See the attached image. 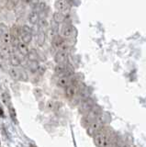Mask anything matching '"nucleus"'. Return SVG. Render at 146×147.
Returning a JSON list of instances; mask_svg holds the SVG:
<instances>
[{"label":"nucleus","mask_w":146,"mask_h":147,"mask_svg":"<svg viewBox=\"0 0 146 147\" xmlns=\"http://www.w3.org/2000/svg\"><path fill=\"white\" fill-rule=\"evenodd\" d=\"M94 142L98 147H111L114 142V137L108 129L103 128L101 131L94 136Z\"/></svg>","instance_id":"f257e3e1"},{"label":"nucleus","mask_w":146,"mask_h":147,"mask_svg":"<svg viewBox=\"0 0 146 147\" xmlns=\"http://www.w3.org/2000/svg\"><path fill=\"white\" fill-rule=\"evenodd\" d=\"M100 117H101V109L98 107V106H94L92 109L89 110L86 114H85V116L82 119V125L87 128L91 123L95 121L96 119H99Z\"/></svg>","instance_id":"f03ea898"},{"label":"nucleus","mask_w":146,"mask_h":147,"mask_svg":"<svg viewBox=\"0 0 146 147\" xmlns=\"http://www.w3.org/2000/svg\"><path fill=\"white\" fill-rule=\"evenodd\" d=\"M52 47L57 50V52L59 51H63V52H67L69 50V44H68L67 40L65 39H63L61 35L54 36L52 40Z\"/></svg>","instance_id":"7ed1b4c3"},{"label":"nucleus","mask_w":146,"mask_h":147,"mask_svg":"<svg viewBox=\"0 0 146 147\" xmlns=\"http://www.w3.org/2000/svg\"><path fill=\"white\" fill-rule=\"evenodd\" d=\"M103 128H104V122H103L102 118L100 117L99 119L93 121L87 128H86V131H87L88 135L94 137L96 134H98L99 131H101L103 130Z\"/></svg>","instance_id":"20e7f679"},{"label":"nucleus","mask_w":146,"mask_h":147,"mask_svg":"<svg viewBox=\"0 0 146 147\" xmlns=\"http://www.w3.org/2000/svg\"><path fill=\"white\" fill-rule=\"evenodd\" d=\"M65 94L66 98L68 99H75V98L78 96L80 94V90H79V86L76 82L73 81L72 84L68 86L66 88H65Z\"/></svg>","instance_id":"39448f33"},{"label":"nucleus","mask_w":146,"mask_h":147,"mask_svg":"<svg viewBox=\"0 0 146 147\" xmlns=\"http://www.w3.org/2000/svg\"><path fill=\"white\" fill-rule=\"evenodd\" d=\"M20 40L26 44L30 43L32 40V30L27 25L21 26L20 28Z\"/></svg>","instance_id":"423d86ee"},{"label":"nucleus","mask_w":146,"mask_h":147,"mask_svg":"<svg viewBox=\"0 0 146 147\" xmlns=\"http://www.w3.org/2000/svg\"><path fill=\"white\" fill-rule=\"evenodd\" d=\"M55 74L59 76H72L74 75V70L68 63L65 64H56L54 68Z\"/></svg>","instance_id":"0eeeda50"},{"label":"nucleus","mask_w":146,"mask_h":147,"mask_svg":"<svg viewBox=\"0 0 146 147\" xmlns=\"http://www.w3.org/2000/svg\"><path fill=\"white\" fill-rule=\"evenodd\" d=\"M75 35V28L70 23H63L61 28V36L63 39L69 40Z\"/></svg>","instance_id":"6e6552de"},{"label":"nucleus","mask_w":146,"mask_h":147,"mask_svg":"<svg viewBox=\"0 0 146 147\" xmlns=\"http://www.w3.org/2000/svg\"><path fill=\"white\" fill-rule=\"evenodd\" d=\"M68 59H69V53L67 52L59 51L55 53L54 62L56 63V64H65L68 63Z\"/></svg>","instance_id":"1a4fd4ad"},{"label":"nucleus","mask_w":146,"mask_h":147,"mask_svg":"<svg viewBox=\"0 0 146 147\" xmlns=\"http://www.w3.org/2000/svg\"><path fill=\"white\" fill-rule=\"evenodd\" d=\"M54 5H55V7L58 12L65 14V15L70 9V3L68 1H65V0H58Z\"/></svg>","instance_id":"9d476101"},{"label":"nucleus","mask_w":146,"mask_h":147,"mask_svg":"<svg viewBox=\"0 0 146 147\" xmlns=\"http://www.w3.org/2000/svg\"><path fill=\"white\" fill-rule=\"evenodd\" d=\"M94 102L92 99L90 98H86V99H84L82 102L80 103V111L84 114H86L89 110L92 109V108L94 107Z\"/></svg>","instance_id":"9b49d317"},{"label":"nucleus","mask_w":146,"mask_h":147,"mask_svg":"<svg viewBox=\"0 0 146 147\" xmlns=\"http://www.w3.org/2000/svg\"><path fill=\"white\" fill-rule=\"evenodd\" d=\"M73 81L74 80L72 79L71 76H59L57 79V85L63 88H66L68 86L72 84Z\"/></svg>","instance_id":"f8f14e48"},{"label":"nucleus","mask_w":146,"mask_h":147,"mask_svg":"<svg viewBox=\"0 0 146 147\" xmlns=\"http://www.w3.org/2000/svg\"><path fill=\"white\" fill-rule=\"evenodd\" d=\"M11 56V50L9 48V46H4L1 49H0V58L4 61H7L8 60L9 61Z\"/></svg>","instance_id":"ddd939ff"},{"label":"nucleus","mask_w":146,"mask_h":147,"mask_svg":"<svg viewBox=\"0 0 146 147\" xmlns=\"http://www.w3.org/2000/svg\"><path fill=\"white\" fill-rule=\"evenodd\" d=\"M17 52L21 54V56H23V57L28 56V54L30 53V49L28 47V44L22 42V41H20V42L17 43Z\"/></svg>","instance_id":"4468645a"},{"label":"nucleus","mask_w":146,"mask_h":147,"mask_svg":"<svg viewBox=\"0 0 146 147\" xmlns=\"http://www.w3.org/2000/svg\"><path fill=\"white\" fill-rule=\"evenodd\" d=\"M40 20V14L38 13V11L36 9H33L32 11H30V13L28 16V21L30 23L31 25H36L38 24Z\"/></svg>","instance_id":"2eb2a0df"},{"label":"nucleus","mask_w":146,"mask_h":147,"mask_svg":"<svg viewBox=\"0 0 146 147\" xmlns=\"http://www.w3.org/2000/svg\"><path fill=\"white\" fill-rule=\"evenodd\" d=\"M8 74L11 76V78H13L14 80H20V71L17 67H13L11 66L9 69H8Z\"/></svg>","instance_id":"dca6fc26"},{"label":"nucleus","mask_w":146,"mask_h":147,"mask_svg":"<svg viewBox=\"0 0 146 147\" xmlns=\"http://www.w3.org/2000/svg\"><path fill=\"white\" fill-rule=\"evenodd\" d=\"M38 27H39L40 30H43L46 32L48 27H49V23H48L47 18L44 17H40V20L38 22Z\"/></svg>","instance_id":"f3484780"},{"label":"nucleus","mask_w":146,"mask_h":147,"mask_svg":"<svg viewBox=\"0 0 146 147\" xmlns=\"http://www.w3.org/2000/svg\"><path fill=\"white\" fill-rule=\"evenodd\" d=\"M52 20L55 22H57L58 24H60V23H63H63L65 22V20H66V15H65V14L61 13V12L56 11L55 13L53 14Z\"/></svg>","instance_id":"a211bd4d"},{"label":"nucleus","mask_w":146,"mask_h":147,"mask_svg":"<svg viewBox=\"0 0 146 147\" xmlns=\"http://www.w3.org/2000/svg\"><path fill=\"white\" fill-rule=\"evenodd\" d=\"M46 40V32L43 30H38L37 33V43L39 46H42Z\"/></svg>","instance_id":"6ab92c4d"},{"label":"nucleus","mask_w":146,"mask_h":147,"mask_svg":"<svg viewBox=\"0 0 146 147\" xmlns=\"http://www.w3.org/2000/svg\"><path fill=\"white\" fill-rule=\"evenodd\" d=\"M28 68L30 73H36L40 68L39 62L35 61H28Z\"/></svg>","instance_id":"aec40b11"},{"label":"nucleus","mask_w":146,"mask_h":147,"mask_svg":"<svg viewBox=\"0 0 146 147\" xmlns=\"http://www.w3.org/2000/svg\"><path fill=\"white\" fill-rule=\"evenodd\" d=\"M1 99L3 101V103L6 106H7V108L11 106V98H10V95L7 93V92H4L1 94Z\"/></svg>","instance_id":"412c9836"},{"label":"nucleus","mask_w":146,"mask_h":147,"mask_svg":"<svg viewBox=\"0 0 146 147\" xmlns=\"http://www.w3.org/2000/svg\"><path fill=\"white\" fill-rule=\"evenodd\" d=\"M28 59L29 61H35V62H38L39 60V54L37 53V51L32 49V50H30V53L28 54Z\"/></svg>","instance_id":"4be33fe9"},{"label":"nucleus","mask_w":146,"mask_h":147,"mask_svg":"<svg viewBox=\"0 0 146 147\" xmlns=\"http://www.w3.org/2000/svg\"><path fill=\"white\" fill-rule=\"evenodd\" d=\"M8 112H9L10 118L12 119V121L14 122H17V111H16L15 108L13 107L12 105L8 107Z\"/></svg>","instance_id":"5701e85b"},{"label":"nucleus","mask_w":146,"mask_h":147,"mask_svg":"<svg viewBox=\"0 0 146 147\" xmlns=\"http://www.w3.org/2000/svg\"><path fill=\"white\" fill-rule=\"evenodd\" d=\"M8 30H10L9 29L7 28V26L6 24H4V23H0V39H1V37L7 32Z\"/></svg>","instance_id":"b1692460"},{"label":"nucleus","mask_w":146,"mask_h":147,"mask_svg":"<svg viewBox=\"0 0 146 147\" xmlns=\"http://www.w3.org/2000/svg\"><path fill=\"white\" fill-rule=\"evenodd\" d=\"M20 80H24V81H27L29 79V76H28V74L25 70L23 69H20Z\"/></svg>","instance_id":"393cba45"},{"label":"nucleus","mask_w":146,"mask_h":147,"mask_svg":"<svg viewBox=\"0 0 146 147\" xmlns=\"http://www.w3.org/2000/svg\"><path fill=\"white\" fill-rule=\"evenodd\" d=\"M57 105H58V102H55V101H51V102H49L48 107L51 110H55V109H57Z\"/></svg>","instance_id":"a878e982"},{"label":"nucleus","mask_w":146,"mask_h":147,"mask_svg":"<svg viewBox=\"0 0 146 147\" xmlns=\"http://www.w3.org/2000/svg\"><path fill=\"white\" fill-rule=\"evenodd\" d=\"M131 147H134V146H131Z\"/></svg>","instance_id":"bb28decb"}]
</instances>
